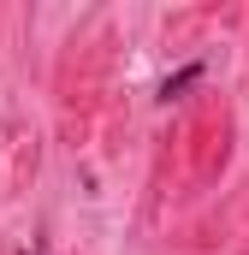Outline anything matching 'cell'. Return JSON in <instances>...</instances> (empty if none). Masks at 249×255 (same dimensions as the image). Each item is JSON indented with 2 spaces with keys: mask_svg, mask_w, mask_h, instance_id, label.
Here are the masks:
<instances>
[{
  "mask_svg": "<svg viewBox=\"0 0 249 255\" xmlns=\"http://www.w3.org/2000/svg\"><path fill=\"white\" fill-rule=\"evenodd\" d=\"M202 77H208V65H202V60H190V65H178V71H172V77L160 83V101H178V95H184V89H196Z\"/></svg>",
  "mask_w": 249,
  "mask_h": 255,
  "instance_id": "1",
  "label": "cell"
}]
</instances>
